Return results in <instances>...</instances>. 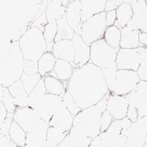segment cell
Listing matches in <instances>:
<instances>
[{
	"label": "cell",
	"instance_id": "cell-36",
	"mask_svg": "<svg viewBox=\"0 0 147 147\" xmlns=\"http://www.w3.org/2000/svg\"><path fill=\"white\" fill-rule=\"evenodd\" d=\"M8 89H9V91L11 94L13 98H16V97L21 96V95L27 94L21 80H19L18 81L14 82L13 84H11L9 87H8Z\"/></svg>",
	"mask_w": 147,
	"mask_h": 147
},
{
	"label": "cell",
	"instance_id": "cell-30",
	"mask_svg": "<svg viewBox=\"0 0 147 147\" xmlns=\"http://www.w3.org/2000/svg\"><path fill=\"white\" fill-rule=\"evenodd\" d=\"M9 135L11 141L18 147H25L27 133L14 120L13 121L10 127Z\"/></svg>",
	"mask_w": 147,
	"mask_h": 147
},
{
	"label": "cell",
	"instance_id": "cell-10",
	"mask_svg": "<svg viewBox=\"0 0 147 147\" xmlns=\"http://www.w3.org/2000/svg\"><path fill=\"white\" fill-rule=\"evenodd\" d=\"M147 57V48L139 47L135 49H122L117 52V69L136 71L139 68L140 64Z\"/></svg>",
	"mask_w": 147,
	"mask_h": 147
},
{
	"label": "cell",
	"instance_id": "cell-15",
	"mask_svg": "<svg viewBox=\"0 0 147 147\" xmlns=\"http://www.w3.org/2000/svg\"><path fill=\"white\" fill-rule=\"evenodd\" d=\"M128 107L129 105L126 97L109 94L107 98L106 110L112 115L115 120L124 119L127 116Z\"/></svg>",
	"mask_w": 147,
	"mask_h": 147
},
{
	"label": "cell",
	"instance_id": "cell-34",
	"mask_svg": "<svg viewBox=\"0 0 147 147\" xmlns=\"http://www.w3.org/2000/svg\"><path fill=\"white\" fill-rule=\"evenodd\" d=\"M62 100H63L64 103L65 105L66 108L68 109V110L70 112V113L73 117L76 116L82 110L80 107L77 105L75 99L73 98V97L71 95V94L69 93L67 90H66L65 93L64 94V95L62 96Z\"/></svg>",
	"mask_w": 147,
	"mask_h": 147
},
{
	"label": "cell",
	"instance_id": "cell-13",
	"mask_svg": "<svg viewBox=\"0 0 147 147\" xmlns=\"http://www.w3.org/2000/svg\"><path fill=\"white\" fill-rule=\"evenodd\" d=\"M125 97L129 106L137 109L138 118L147 117V82L141 80L135 89Z\"/></svg>",
	"mask_w": 147,
	"mask_h": 147
},
{
	"label": "cell",
	"instance_id": "cell-56",
	"mask_svg": "<svg viewBox=\"0 0 147 147\" xmlns=\"http://www.w3.org/2000/svg\"><path fill=\"white\" fill-rule=\"evenodd\" d=\"M146 2H147V0H146Z\"/></svg>",
	"mask_w": 147,
	"mask_h": 147
},
{
	"label": "cell",
	"instance_id": "cell-14",
	"mask_svg": "<svg viewBox=\"0 0 147 147\" xmlns=\"http://www.w3.org/2000/svg\"><path fill=\"white\" fill-rule=\"evenodd\" d=\"M13 120L24 130L26 133L36 128L41 121L37 112L31 107L18 108L13 113Z\"/></svg>",
	"mask_w": 147,
	"mask_h": 147
},
{
	"label": "cell",
	"instance_id": "cell-54",
	"mask_svg": "<svg viewBox=\"0 0 147 147\" xmlns=\"http://www.w3.org/2000/svg\"><path fill=\"white\" fill-rule=\"evenodd\" d=\"M143 147H147V144H146H146L144 145V146H143Z\"/></svg>",
	"mask_w": 147,
	"mask_h": 147
},
{
	"label": "cell",
	"instance_id": "cell-21",
	"mask_svg": "<svg viewBox=\"0 0 147 147\" xmlns=\"http://www.w3.org/2000/svg\"><path fill=\"white\" fill-rule=\"evenodd\" d=\"M138 31L131 30L127 27L121 28L120 47L122 49H135L140 47Z\"/></svg>",
	"mask_w": 147,
	"mask_h": 147
},
{
	"label": "cell",
	"instance_id": "cell-9",
	"mask_svg": "<svg viewBox=\"0 0 147 147\" xmlns=\"http://www.w3.org/2000/svg\"><path fill=\"white\" fill-rule=\"evenodd\" d=\"M62 102L61 96L46 94L36 98H29V107L37 112L41 120L49 123L54 113Z\"/></svg>",
	"mask_w": 147,
	"mask_h": 147
},
{
	"label": "cell",
	"instance_id": "cell-35",
	"mask_svg": "<svg viewBox=\"0 0 147 147\" xmlns=\"http://www.w3.org/2000/svg\"><path fill=\"white\" fill-rule=\"evenodd\" d=\"M57 21H50L46 25L44 29L42 31L43 36L45 39L47 43L54 42L55 37L57 36Z\"/></svg>",
	"mask_w": 147,
	"mask_h": 147
},
{
	"label": "cell",
	"instance_id": "cell-45",
	"mask_svg": "<svg viewBox=\"0 0 147 147\" xmlns=\"http://www.w3.org/2000/svg\"><path fill=\"white\" fill-rule=\"evenodd\" d=\"M123 3L124 0H107L105 6V12L117 9Z\"/></svg>",
	"mask_w": 147,
	"mask_h": 147
},
{
	"label": "cell",
	"instance_id": "cell-17",
	"mask_svg": "<svg viewBox=\"0 0 147 147\" xmlns=\"http://www.w3.org/2000/svg\"><path fill=\"white\" fill-rule=\"evenodd\" d=\"M72 40L73 42L75 51V61L73 69L76 70L90 62V46L84 42L81 36L77 33H75Z\"/></svg>",
	"mask_w": 147,
	"mask_h": 147
},
{
	"label": "cell",
	"instance_id": "cell-37",
	"mask_svg": "<svg viewBox=\"0 0 147 147\" xmlns=\"http://www.w3.org/2000/svg\"><path fill=\"white\" fill-rule=\"evenodd\" d=\"M113 117L109 113L107 110H105L102 113L101 120H100V124H101V132L105 131L109 127L111 126L113 122L114 121Z\"/></svg>",
	"mask_w": 147,
	"mask_h": 147
},
{
	"label": "cell",
	"instance_id": "cell-6",
	"mask_svg": "<svg viewBox=\"0 0 147 147\" xmlns=\"http://www.w3.org/2000/svg\"><path fill=\"white\" fill-rule=\"evenodd\" d=\"M18 42L24 60L38 61L47 52L43 33L38 28L28 27Z\"/></svg>",
	"mask_w": 147,
	"mask_h": 147
},
{
	"label": "cell",
	"instance_id": "cell-29",
	"mask_svg": "<svg viewBox=\"0 0 147 147\" xmlns=\"http://www.w3.org/2000/svg\"><path fill=\"white\" fill-rule=\"evenodd\" d=\"M120 38H121V29L115 25L107 27L104 34L103 39L112 48L120 50Z\"/></svg>",
	"mask_w": 147,
	"mask_h": 147
},
{
	"label": "cell",
	"instance_id": "cell-38",
	"mask_svg": "<svg viewBox=\"0 0 147 147\" xmlns=\"http://www.w3.org/2000/svg\"><path fill=\"white\" fill-rule=\"evenodd\" d=\"M13 121V113H7V116L0 123V134L4 135H9V129Z\"/></svg>",
	"mask_w": 147,
	"mask_h": 147
},
{
	"label": "cell",
	"instance_id": "cell-11",
	"mask_svg": "<svg viewBox=\"0 0 147 147\" xmlns=\"http://www.w3.org/2000/svg\"><path fill=\"white\" fill-rule=\"evenodd\" d=\"M131 5L133 15L126 27L131 30L147 32V2L146 0H133Z\"/></svg>",
	"mask_w": 147,
	"mask_h": 147
},
{
	"label": "cell",
	"instance_id": "cell-16",
	"mask_svg": "<svg viewBox=\"0 0 147 147\" xmlns=\"http://www.w3.org/2000/svg\"><path fill=\"white\" fill-rule=\"evenodd\" d=\"M73 118L74 117L70 113L64 102H62L51 117L49 126L57 127L65 132H69L72 127Z\"/></svg>",
	"mask_w": 147,
	"mask_h": 147
},
{
	"label": "cell",
	"instance_id": "cell-12",
	"mask_svg": "<svg viewBox=\"0 0 147 147\" xmlns=\"http://www.w3.org/2000/svg\"><path fill=\"white\" fill-rule=\"evenodd\" d=\"M147 135V117L138 118L127 131L126 147H143Z\"/></svg>",
	"mask_w": 147,
	"mask_h": 147
},
{
	"label": "cell",
	"instance_id": "cell-32",
	"mask_svg": "<svg viewBox=\"0 0 147 147\" xmlns=\"http://www.w3.org/2000/svg\"><path fill=\"white\" fill-rule=\"evenodd\" d=\"M41 79H42V76L39 75V73L33 76H28L25 73H23L20 80L24 85L27 94H29L34 90V88L40 81Z\"/></svg>",
	"mask_w": 147,
	"mask_h": 147
},
{
	"label": "cell",
	"instance_id": "cell-44",
	"mask_svg": "<svg viewBox=\"0 0 147 147\" xmlns=\"http://www.w3.org/2000/svg\"><path fill=\"white\" fill-rule=\"evenodd\" d=\"M116 21H117L116 9L105 12V23H106V26L107 27H110V26L114 25Z\"/></svg>",
	"mask_w": 147,
	"mask_h": 147
},
{
	"label": "cell",
	"instance_id": "cell-43",
	"mask_svg": "<svg viewBox=\"0 0 147 147\" xmlns=\"http://www.w3.org/2000/svg\"><path fill=\"white\" fill-rule=\"evenodd\" d=\"M137 73L140 80L147 82V57L141 62L139 68L137 70Z\"/></svg>",
	"mask_w": 147,
	"mask_h": 147
},
{
	"label": "cell",
	"instance_id": "cell-51",
	"mask_svg": "<svg viewBox=\"0 0 147 147\" xmlns=\"http://www.w3.org/2000/svg\"><path fill=\"white\" fill-rule=\"evenodd\" d=\"M58 147H67V146L65 145V143L64 142V141H62L61 142V144L59 145V146Z\"/></svg>",
	"mask_w": 147,
	"mask_h": 147
},
{
	"label": "cell",
	"instance_id": "cell-22",
	"mask_svg": "<svg viewBox=\"0 0 147 147\" xmlns=\"http://www.w3.org/2000/svg\"><path fill=\"white\" fill-rule=\"evenodd\" d=\"M63 141L67 147H89L92 139L87 138L72 127Z\"/></svg>",
	"mask_w": 147,
	"mask_h": 147
},
{
	"label": "cell",
	"instance_id": "cell-42",
	"mask_svg": "<svg viewBox=\"0 0 147 147\" xmlns=\"http://www.w3.org/2000/svg\"><path fill=\"white\" fill-rule=\"evenodd\" d=\"M14 105L18 108H24V107H29V98L28 94H25L21 96L13 98Z\"/></svg>",
	"mask_w": 147,
	"mask_h": 147
},
{
	"label": "cell",
	"instance_id": "cell-55",
	"mask_svg": "<svg viewBox=\"0 0 147 147\" xmlns=\"http://www.w3.org/2000/svg\"><path fill=\"white\" fill-rule=\"evenodd\" d=\"M146 143L147 144V135H146Z\"/></svg>",
	"mask_w": 147,
	"mask_h": 147
},
{
	"label": "cell",
	"instance_id": "cell-41",
	"mask_svg": "<svg viewBox=\"0 0 147 147\" xmlns=\"http://www.w3.org/2000/svg\"><path fill=\"white\" fill-rule=\"evenodd\" d=\"M46 140L44 138H35V137H26L25 147H43Z\"/></svg>",
	"mask_w": 147,
	"mask_h": 147
},
{
	"label": "cell",
	"instance_id": "cell-18",
	"mask_svg": "<svg viewBox=\"0 0 147 147\" xmlns=\"http://www.w3.org/2000/svg\"><path fill=\"white\" fill-rule=\"evenodd\" d=\"M52 53L57 59L67 61L72 65H74L75 51L72 40L64 39L54 42Z\"/></svg>",
	"mask_w": 147,
	"mask_h": 147
},
{
	"label": "cell",
	"instance_id": "cell-40",
	"mask_svg": "<svg viewBox=\"0 0 147 147\" xmlns=\"http://www.w3.org/2000/svg\"><path fill=\"white\" fill-rule=\"evenodd\" d=\"M46 94H47V90H46L45 84H44V80L43 78H42L40 80V81L38 83V84L36 85V87L34 88V90L28 94V97L30 98H32L42 96Z\"/></svg>",
	"mask_w": 147,
	"mask_h": 147
},
{
	"label": "cell",
	"instance_id": "cell-23",
	"mask_svg": "<svg viewBox=\"0 0 147 147\" xmlns=\"http://www.w3.org/2000/svg\"><path fill=\"white\" fill-rule=\"evenodd\" d=\"M67 7L63 6L62 0H51L46 8V18L48 22L57 21L66 15Z\"/></svg>",
	"mask_w": 147,
	"mask_h": 147
},
{
	"label": "cell",
	"instance_id": "cell-33",
	"mask_svg": "<svg viewBox=\"0 0 147 147\" xmlns=\"http://www.w3.org/2000/svg\"><path fill=\"white\" fill-rule=\"evenodd\" d=\"M69 132H65L57 127L53 126H49L47 133V140L51 141L56 143L57 145H60L61 142L63 141Z\"/></svg>",
	"mask_w": 147,
	"mask_h": 147
},
{
	"label": "cell",
	"instance_id": "cell-26",
	"mask_svg": "<svg viewBox=\"0 0 147 147\" xmlns=\"http://www.w3.org/2000/svg\"><path fill=\"white\" fill-rule=\"evenodd\" d=\"M56 61L57 58L51 52H47L40 57L38 61V69L39 74L42 76V78L49 75V73L54 70Z\"/></svg>",
	"mask_w": 147,
	"mask_h": 147
},
{
	"label": "cell",
	"instance_id": "cell-4",
	"mask_svg": "<svg viewBox=\"0 0 147 147\" xmlns=\"http://www.w3.org/2000/svg\"><path fill=\"white\" fill-rule=\"evenodd\" d=\"M109 92L125 96L135 89L140 80L136 71L122 69L102 70Z\"/></svg>",
	"mask_w": 147,
	"mask_h": 147
},
{
	"label": "cell",
	"instance_id": "cell-19",
	"mask_svg": "<svg viewBox=\"0 0 147 147\" xmlns=\"http://www.w3.org/2000/svg\"><path fill=\"white\" fill-rule=\"evenodd\" d=\"M66 19L75 33L81 35L82 30V11L81 3L80 0H76L70 3L66 10Z\"/></svg>",
	"mask_w": 147,
	"mask_h": 147
},
{
	"label": "cell",
	"instance_id": "cell-24",
	"mask_svg": "<svg viewBox=\"0 0 147 147\" xmlns=\"http://www.w3.org/2000/svg\"><path fill=\"white\" fill-rule=\"evenodd\" d=\"M54 72L56 74V76L61 81L68 82L72 77L74 69L72 64L67 61L57 59L54 65Z\"/></svg>",
	"mask_w": 147,
	"mask_h": 147
},
{
	"label": "cell",
	"instance_id": "cell-53",
	"mask_svg": "<svg viewBox=\"0 0 147 147\" xmlns=\"http://www.w3.org/2000/svg\"><path fill=\"white\" fill-rule=\"evenodd\" d=\"M10 147H18V146L16 144H14V143H13V142H12V143H11V146H10Z\"/></svg>",
	"mask_w": 147,
	"mask_h": 147
},
{
	"label": "cell",
	"instance_id": "cell-20",
	"mask_svg": "<svg viewBox=\"0 0 147 147\" xmlns=\"http://www.w3.org/2000/svg\"><path fill=\"white\" fill-rule=\"evenodd\" d=\"M81 3L82 21L84 22L92 16L105 12L107 0H80Z\"/></svg>",
	"mask_w": 147,
	"mask_h": 147
},
{
	"label": "cell",
	"instance_id": "cell-27",
	"mask_svg": "<svg viewBox=\"0 0 147 147\" xmlns=\"http://www.w3.org/2000/svg\"><path fill=\"white\" fill-rule=\"evenodd\" d=\"M43 80H44L47 94L62 97L64 94L65 93V87L64 86L63 82L61 81L60 80L49 75L43 77Z\"/></svg>",
	"mask_w": 147,
	"mask_h": 147
},
{
	"label": "cell",
	"instance_id": "cell-52",
	"mask_svg": "<svg viewBox=\"0 0 147 147\" xmlns=\"http://www.w3.org/2000/svg\"><path fill=\"white\" fill-rule=\"evenodd\" d=\"M132 1H133V0H124V3H128V4H131Z\"/></svg>",
	"mask_w": 147,
	"mask_h": 147
},
{
	"label": "cell",
	"instance_id": "cell-7",
	"mask_svg": "<svg viewBox=\"0 0 147 147\" xmlns=\"http://www.w3.org/2000/svg\"><path fill=\"white\" fill-rule=\"evenodd\" d=\"M90 62L102 70L117 69L116 60L119 50L112 48L104 39L97 40L90 46Z\"/></svg>",
	"mask_w": 147,
	"mask_h": 147
},
{
	"label": "cell",
	"instance_id": "cell-31",
	"mask_svg": "<svg viewBox=\"0 0 147 147\" xmlns=\"http://www.w3.org/2000/svg\"><path fill=\"white\" fill-rule=\"evenodd\" d=\"M0 102L6 109L8 113H14L17 107L13 102V98L9 91L8 87H4L0 84Z\"/></svg>",
	"mask_w": 147,
	"mask_h": 147
},
{
	"label": "cell",
	"instance_id": "cell-1",
	"mask_svg": "<svg viewBox=\"0 0 147 147\" xmlns=\"http://www.w3.org/2000/svg\"><path fill=\"white\" fill-rule=\"evenodd\" d=\"M67 90L81 109L96 105L109 93L102 70L91 62L74 70Z\"/></svg>",
	"mask_w": 147,
	"mask_h": 147
},
{
	"label": "cell",
	"instance_id": "cell-46",
	"mask_svg": "<svg viewBox=\"0 0 147 147\" xmlns=\"http://www.w3.org/2000/svg\"><path fill=\"white\" fill-rule=\"evenodd\" d=\"M126 117L131 123L136 122L138 120V113L137 109L133 106H129L127 112Z\"/></svg>",
	"mask_w": 147,
	"mask_h": 147
},
{
	"label": "cell",
	"instance_id": "cell-48",
	"mask_svg": "<svg viewBox=\"0 0 147 147\" xmlns=\"http://www.w3.org/2000/svg\"><path fill=\"white\" fill-rule=\"evenodd\" d=\"M140 47L147 48V32H139Z\"/></svg>",
	"mask_w": 147,
	"mask_h": 147
},
{
	"label": "cell",
	"instance_id": "cell-50",
	"mask_svg": "<svg viewBox=\"0 0 147 147\" xmlns=\"http://www.w3.org/2000/svg\"><path fill=\"white\" fill-rule=\"evenodd\" d=\"M47 52H51L52 53L53 51V47H54V42H50V43H47Z\"/></svg>",
	"mask_w": 147,
	"mask_h": 147
},
{
	"label": "cell",
	"instance_id": "cell-5",
	"mask_svg": "<svg viewBox=\"0 0 147 147\" xmlns=\"http://www.w3.org/2000/svg\"><path fill=\"white\" fill-rule=\"evenodd\" d=\"M131 123L127 117L114 120L105 131L94 138L89 147H126L127 131Z\"/></svg>",
	"mask_w": 147,
	"mask_h": 147
},
{
	"label": "cell",
	"instance_id": "cell-28",
	"mask_svg": "<svg viewBox=\"0 0 147 147\" xmlns=\"http://www.w3.org/2000/svg\"><path fill=\"white\" fill-rule=\"evenodd\" d=\"M57 32L55 37L54 42H57L64 39H69L72 40L73 36L75 35V32L73 31L71 26L67 21L66 16L58 19L57 21Z\"/></svg>",
	"mask_w": 147,
	"mask_h": 147
},
{
	"label": "cell",
	"instance_id": "cell-8",
	"mask_svg": "<svg viewBox=\"0 0 147 147\" xmlns=\"http://www.w3.org/2000/svg\"><path fill=\"white\" fill-rule=\"evenodd\" d=\"M106 28L105 12L100 13L83 22L80 36L84 42L90 46L97 40L103 39Z\"/></svg>",
	"mask_w": 147,
	"mask_h": 147
},
{
	"label": "cell",
	"instance_id": "cell-39",
	"mask_svg": "<svg viewBox=\"0 0 147 147\" xmlns=\"http://www.w3.org/2000/svg\"><path fill=\"white\" fill-rule=\"evenodd\" d=\"M24 73L28 76H33L39 73L38 61L24 60Z\"/></svg>",
	"mask_w": 147,
	"mask_h": 147
},
{
	"label": "cell",
	"instance_id": "cell-3",
	"mask_svg": "<svg viewBox=\"0 0 147 147\" xmlns=\"http://www.w3.org/2000/svg\"><path fill=\"white\" fill-rule=\"evenodd\" d=\"M110 92L97 103L96 105L82 109L73 118L72 127L93 140L101 133L100 120L102 113L106 110L107 98Z\"/></svg>",
	"mask_w": 147,
	"mask_h": 147
},
{
	"label": "cell",
	"instance_id": "cell-49",
	"mask_svg": "<svg viewBox=\"0 0 147 147\" xmlns=\"http://www.w3.org/2000/svg\"><path fill=\"white\" fill-rule=\"evenodd\" d=\"M76 0H62V4H63L64 6H65V7H68L70 3H73V2H75Z\"/></svg>",
	"mask_w": 147,
	"mask_h": 147
},
{
	"label": "cell",
	"instance_id": "cell-25",
	"mask_svg": "<svg viewBox=\"0 0 147 147\" xmlns=\"http://www.w3.org/2000/svg\"><path fill=\"white\" fill-rule=\"evenodd\" d=\"M116 13H117V21L115 22V26H117L120 29L122 28L126 27L127 24L131 20L133 15L131 5L123 3L116 9Z\"/></svg>",
	"mask_w": 147,
	"mask_h": 147
},
{
	"label": "cell",
	"instance_id": "cell-2",
	"mask_svg": "<svg viewBox=\"0 0 147 147\" xmlns=\"http://www.w3.org/2000/svg\"><path fill=\"white\" fill-rule=\"evenodd\" d=\"M24 58L18 42H9L0 57V84L9 87L24 73Z\"/></svg>",
	"mask_w": 147,
	"mask_h": 147
},
{
	"label": "cell",
	"instance_id": "cell-47",
	"mask_svg": "<svg viewBox=\"0 0 147 147\" xmlns=\"http://www.w3.org/2000/svg\"><path fill=\"white\" fill-rule=\"evenodd\" d=\"M12 141L9 135H4L0 134V147H10Z\"/></svg>",
	"mask_w": 147,
	"mask_h": 147
}]
</instances>
